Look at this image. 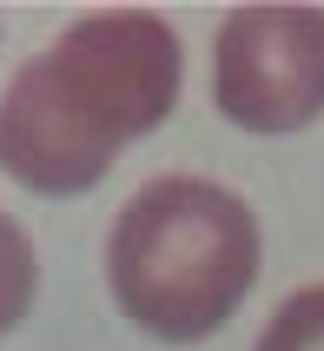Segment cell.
<instances>
[{
  "mask_svg": "<svg viewBox=\"0 0 324 351\" xmlns=\"http://www.w3.org/2000/svg\"><path fill=\"white\" fill-rule=\"evenodd\" d=\"M186 53L159 14H86L0 93V173L40 199L93 193L119 146L166 126Z\"/></svg>",
  "mask_w": 324,
  "mask_h": 351,
  "instance_id": "1",
  "label": "cell"
},
{
  "mask_svg": "<svg viewBox=\"0 0 324 351\" xmlns=\"http://www.w3.org/2000/svg\"><path fill=\"white\" fill-rule=\"evenodd\" d=\"M106 278L146 338L199 345L245 305L258 278V219L219 179H153L113 226Z\"/></svg>",
  "mask_w": 324,
  "mask_h": 351,
  "instance_id": "2",
  "label": "cell"
},
{
  "mask_svg": "<svg viewBox=\"0 0 324 351\" xmlns=\"http://www.w3.org/2000/svg\"><path fill=\"white\" fill-rule=\"evenodd\" d=\"M212 99L245 133H298L324 113V14L238 7L212 47Z\"/></svg>",
  "mask_w": 324,
  "mask_h": 351,
  "instance_id": "3",
  "label": "cell"
},
{
  "mask_svg": "<svg viewBox=\"0 0 324 351\" xmlns=\"http://www.w3.org/2000/svg\"><path fill=\"white\" fill-rule=\"evenodd\" d=\"M40 292V258H34V239L20 232L14 213H0V338L14 332L27 305Z\"/></svg>",
  "mask_w": 324,
  "mask_h": 351,
  "instance_id": "4",
  "label": "cell"
},
{
  "mask_svg": "<svg viewBox=\"0 0 324 351\" xmlns=\"http://www.w3.org/2000/svg\"><path fill=\"white\" fill-rule=\"evenodd\" d=\"M258 351H324V285L291 292L258 332Z\"/></svg>",
  "mask_w": 324,
  "mask_h": 351,
  "instance_id": "5",
  "label": "cell"
}]
</instances>
